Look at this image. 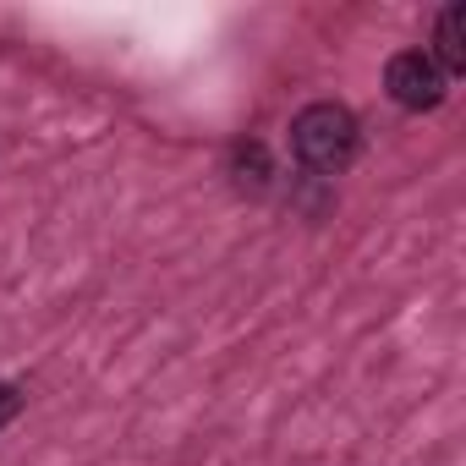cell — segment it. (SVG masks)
Listing matches in <instances>:
<instances>
[{
    "instance_id": "cell-1",
    "label": "cell",
    "mask_w": 466,
    "mask_h": 466,
    "mask_svg": "<svg viewBox=\"0 0 466 466\" xmlns=\"http://www.w3.org/2000/svg\"><path fill=\"white\" fill-rule=\"evenodd\" d=\"M357 143H362V127L335 99H319V105L297 110V121H291V154L319 176H340L357 159Z\"/></svg>"
},
{
    "instance_id": "cell-4",
    "label": "cell",
    "mask_w": 466,
    "mask_h": 466,
    "mask_svg": "<svg viewBox=\"0 0 466 466\" xmlns=\"http://www.w3.org/2000/svg\"><path fill=\"white\" fill-rule=\"evenodd\" d=\"M17 411H23V390L17 384H0V428H6Z\"/></svg>"
},
{
    "instance_id": "cell-2",
    "label": "cell",
    "mask_w": 466,
    "mask_h": 466,
    "mask_svg": "<svg viewBox=\"0 0 466 466\" xmlns=\"http://www.w3.org/2000/svg\"><path fill=\"white\" fill-rule=\"evenodd\" d=\"M384 88L400 110H439L444 94H450V77L433 66L428 50H400L390 66H384Z\"/></svg>"
},
{
    "instance_id": "cell-3",
    "label": "cell",
    "mask_w": 466,
    "mask_h": 466,
    "mask_svg": "<svg viewBox=\"0 0 466 466\" xmlns=\"http://www.w3.org/2000/svg\"><path fill=\"white\" fill-rule=\"evenodd\" d=\"M433 66L450 77V72H466V6H444L439 12V28H433Z\"/></svg>"
}]
</instances>
